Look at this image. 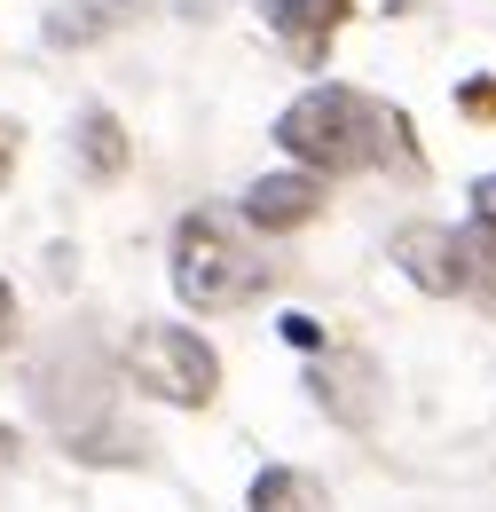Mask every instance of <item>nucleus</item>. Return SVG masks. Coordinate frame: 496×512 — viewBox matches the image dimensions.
I'll return each instance as SVG.
<instances>
[{
  "mask_svg": "<svg viewBox=\"0 0 496 512\" xmlns=\"http://www.w3.org/2000/svg\"><path fill=\"white\" fill-rule=\"evenodd\" d=\"M268 276H276V268L252 253L221 213H189L182 229H174V292H182L189 308H205V316L252 308V300L268 292Z\"/></svg>",
  "mask_w": 496,
  "mask_h": 512,
  "instance_id": "nucleus-2",
  "label": "nucleus"
},
{
  "mask_svg": "<svg viewBox=\"0 0 496 512\" xmlns=\"http://www.w3.org/2000/svg\"><path fill=\"white\" fill-rule=\"evenodd\" d=\"M347 8H355V0H276V8H268V32L292 48V64L323 71V56H331V32L347 24Z\"/></svg>",
  "mask_w": 496,
  "mask_h": 512,
  "instance_id": "nucleus-5",
  "label": "nucleus"
},
{
  "mask_svg": "<svg viewBox=\"0 0 496 512\" xmlns=\"http://www.w3.org/2000/svg\"><path fill=\"white\" fill-rule=\"evenodd\" d=\"M126 16H134V0H63L56 16H48V40L56 48H87L95 32H119Z\"/></svg>",
  "mask_w": 496,
  "mask_h": 512,
  "instance_id": "nucleus-9",
  "label": "nucleus"
},
{
  "mask_svg": "<svg viewBox=\"0 0 496 512\" xmlns=\"http://www.w3.org/2000/svg\"><path fill=\"white\" fill-rule=\"evenodd\" d=\"M473 221L496 237V174H481V182H473Z\"/></svg>",
  "mask_w": 496,
  "mask_h": 512,
  "instance_id": "nucleus-10",
  "label": "nucleus"
},
{
  "mask_svg": "<svg viewBox=\"0 0 496 512\" xmlns=\"http://www.w3.org/2000/svg\"><path fill=\"white\" fill-rule=\"evenodd\" d=\"M394 260H402V276L418 284V292H434V300H457V308H481L496 323V237L473 221V229H402L394 237Z\"/></svg>",
  "mask_w": 496,
  "mask_h": 512,
  "instance_id": "nucleus-3",
  "label": "nucleus"
},
{
  "mask_svg": "<svg viewBox=\"0 0 496 512\" xmlns=\"http://www.w3.org/2000/svg\"><path fill=\"white\" fill-rule=\"evenodd\" d=\"M245 512H331V497H323V481H315L308 465H268L252 481Z\"/></svg>",
  "mask_w": 496,
  "mask_h": 512,
  "instance_id": "nucleus-7",
  "label": "nucleus"
},
{
  "mask_svg": "<svg viewBox=\"0 0 496 512\" xmlns=\"http://www.w3.org/2000/svg\"><path fill=\"white\" fill-rule=\"evenodd\" d=\"M126 379L158 402H174V410H205L221 394V355L182 323H142L126 339Z\"/></svg>",
  "mask_w": 496,
  "mask_h": 512,
  "instance_id": "nucleus-4",
  "label": "nucleus"
},
{
  "mask_svg": "<svg viewBox=\"0 0 496 512\" xmlns=\"http://www.w3.org/2000/svg\"><path fill=\"white\" fill-rule=\"evenodd\" d=\"M457 103H465V111H481V119H489V111H496V87H489V79H465V87H457Z\"/></svg>",
  "mask_w": 496,
  "mask_h": 512,
  "instance_id": "nucleus-12",
  "label": "nucleus"
},
{
  "mask_svg": "<svg viewBox=\"0 0 496 512\" xmlns=\"http://www.w3.org/2000/svg\"><path fill=\"white\" fill-rule=\"evenodd\" d=\"M71 150H79V166H87V174H103V182H119V174H126V127L111 119V111H79Z\"/></svg>",
  "mask_w": 496,
  "mask_h": 512,
  "instance_id": "nucleus-8",
  "label": "nucleus"
},
{
  "mask_svg": "<svg viewBox=\"0 0 496 512\" xmlns=\"http://www.w3.org/2000/svg\"><path fill=\"white\" fill-rule=\"evenodd\" d=\"M8 449H16V442H8V426H0V457H8Z\"/></svg>",
  "mask_w": 496,
  "mask_h": 512,
  "instance_id": "nucleus-15",
  "label": "nucleus"
},
{
  "mask_svg": "<svg viewBox=\"0 0 496 512\" xmlns=\"http://www.w3.org/2000/svg\"><path fill=\"white\" fill-rule=\"evenodd\" d=\"M16 150H24V134H16V119H0V182L16 174Z\"/></svg>",
  "mask_w": 496,
  "mask_h": 512,
  "instance_id": "nucleus-13",
  "label": "nucleus"
},
{
  "mask_svg": "<svg viewBox=\"0 0 496 512\" xmlns=\"http://www.w3.org/2000/svg\"><path fill=\"white\" fill-rule=\"evenodd\" d=\"M276 331H284V347H323V331H315V316H284Z\"/></svg>",
  "mask_w": 496,
  "mask_h": 512,
  "instance_id": "nucleus-11",
  "label": "nucleus"
},
{
  "mask_svg": "<svg viewBox=\"0 0 496 512\" xmlns=\"http://www.w3.org/2000/svg\"><path fill=\"white\" fill-rule=\"evenodd\" d=\"M284 158L315 182H347V174H418V134L410 119L363 95V87H308L284 119H276Z\"/></svg>",
  "mask_w": 496,
  "mask_h": 512,
  "instance_id": "nucleus-1",
  "label": "nucleus"
},
{
  "mask_svg": "<svg viewBox=\"0 0 496 512\" xmlns=\"http://www.w3.org/2000/svg\"><path fill=\"white\" fill-rule=\"evenodd\" d=\"M16 339V292H8V276H0V347Z\"/></svg>",
  "mask_w": 496,
  "mask_h": 512,
  "instance_id": "nucleus-14",
  "label": "nucleus"
},
{
  "mask_svg": "<svg viewBox=\"0 0 496 512\" xmlns=\"http://www.w3.org/2000/svg\"><path fill=\"white\" fill-rule=\"evenodd\" d=\"M237 213H245L252 229H300V221H315V213H323V182H315V174H300V166H292V174H260Z\"/></svg>",
  "mask_w": 496,
  "mask_h": 512,
  "instance_id": "nucleus-6",
  "label": "nucleus"
}]
</instances>
